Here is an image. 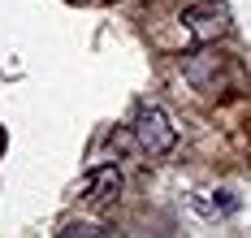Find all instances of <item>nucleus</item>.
<instances>
[{
    "label": "nucleus",
    "mask_w": 251,
    "mask_h": 238,
    "mask_svg": "<svg viewBox=\"0 0 251 238\" xmlns=\"http://www.w3.org/2000/svg\"><path fill=\"white\" fill-rule=\"evenodd\" d=\"M82 195H87V204H113L117 195H122V173H117V165H96L91 173H87V186H82Z\"/></svg>",
    "instance_id": "7ed1b4c3"
},
{
    "label": "nucleus",
    "mask_w": 251,
    "mask_h": 238,
    "mask_svg": "<svg viewBox=\"0 0 251 238\" xmlns=\"http://www.w3.org/2000/svg\"><path fill=\"white\" fill-rule=\"evenodd\" d=\"M134 139H139V147L148 152V156H169L177 143V130L169 126V117H165V108H139V117H134Z\"/></svg>",
    "instance_id": "f257e3e1"
},
{
    "label": "nucleus",
    "mask_w": 251,
    "mask_h": 238,
    "mask_svg": "<svg viewBox=\"0 0 251 238\" xmlns=\"http://www.w3.org/2000/svg\"><path fill=\"white\" fill-rule=\"evenodd\" d=\"M91 234H113L108 225H87V221H78V225H65L61 238H91Z\"/></svg>",
    "instance_id": "39448f33"
},
{
    "label": "nucleus",
    "mask_w": 251,
    "mask_h": 238,
    "mask_svg": "<svg viewBox=\"0 0 251 238\" xmlns=\"http://www.w3.org/2000/svg\"><path fill=\"white\" fill-rule=\"evenodd\" d=\"M182 26L191 30L195 44H212L217 35L229 30V9L221 0H200V4H191V9L182 13Z\"/></svg>",
    "instance_id": "f03ea898"
},
{
    "label": "nucleus",
    "mask_w": 251,
    "mask_h": 238,
    "mask_svg": "<svg viewBox=\"0 0 251 238\" xmlns=\"http://www.w3.org/2000/svg\"><path fill=\"white\" fill-rule=\"evenodd\" d=\"M195 208L203 212V216H217V212H234L238 208V199H234V195H229V190H221V199H195Z\"/></svg>",
    "instance_id": "20e7f679"
}]
</instances>
